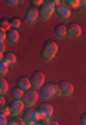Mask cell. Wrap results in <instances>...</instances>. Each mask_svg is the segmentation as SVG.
<instances>
[{"mask_svg": "<svg viewBox=\"0 0 86 125\" xmlns=\"http://www.w3.org/2000/svg\"><path fill=\"white\" fill-rule=\"evenodd\" d=\"M57 53H58V45L56 43L54 40H47L45 45H43V47H42L40 57L43 61L50 62L56 58Z\"/></svg>", "mask_w": 86, "mask_h": 125, "instance_id": "cell-1", "label": "cell"}, {"mask_svg": "<svg viewBox=\"0 0 86 125\" xmlns=\"http://www.w3.org/2000/svg\"><path fill=\"white\" fill-rule=\"evenodd\" d=\"M39 96L42 99H45V100H50L54 96H60L58 85H56V83H45L40 88V90H39Z\"/></svg>", "mask_w": 86, "mask_h": 125, "instance_id": "cell-2", "label": "cell"}, {"mask_svg": "<svg viewBox=\"0 0 86 125\" xmlns=\"http://www.w3.org/2000/svg\"><path fill=\"white\" fill-rule=\"evenodd\" d=\"M54 13H56L54 1H43V4L39 9V18L42 21H49Z\"/></svg>", "mask_w": 86, "mask_h": 125, "instance_id": "cell-3", "label": "cell"}, {"mask_svg": "<svg viewBox=\"0 0 86 125\" xmlns=\"http://www.w3.org/2000/svg\"><path fill=\"white\" fill-rule=\"evenodd\" d=\"M38 114L40 117V122L47 124L49 121H51V118L54 115V110H53V107L50 104L42 103V104H39V107H38Z\"/></svg>", "mask_w": 86, "mask_h": 125, "instance_id": "cell-4", "label": "cell"}, {"mask_svg": "<svg viewBox=\"0 0 86 125\" xmlns=\"http://www.w3.org/2000/svg\"><path fill=\"white\" fill-rule=\"evenodd\" d=\"M39 100V90H35V89H29L24 93V97H22V102L25 104V107H29L31 108L32 106H35Z\"/></svg>", "mask_w": 86, "mask_h": 125, "instance_id": "cell-5", "label": "cell"}, {"mask_svg": "<svg viewBox=\"0 0 86 125\" xmlns=\"http://www.w3.org/2000/svg\"><path fill=\"white\" fill-rule=\"evenodd\" d=\"M56 14L61 21H65L71 17V9L65 1H60V4L56 7Z\"/></svg>", "mask_w": 86, "mask_h": 125, "instance_id": "cell-6", "label": "cell"}, {"mask_svg": "<svg viewBox=\"0 0 86 125\" xmlns=\"http://www.w3.org/2000/svg\"><path fill=\"white\" fill-rule=\"evenodd\" d=\"M25 125H36L39 121H40V117L38 114V110H33V108H29L22 117Z\"/></svg>", "mask_w": 86, "mask_h": 125, "instance_id": "cell-7", "label": "cell"}, {"mask_svg": "<svg viewBox=\"0 0 86 125\" xmlns=\"http://www.w3.org/2000/svg\"><path fill=\"white\" fill-rule=\"evenodd\" d=\"M45 79H46V76H45L43 72H35V74L32 75V78L29 79V81H31L32 89L40 90V88L45 85Z\"/></svg>", "mask_w": 86, "mask_h": 125, "instance_id": "cell-8", "label": "cell"}, {"mask_svg": "<svg viewBox=\"0 0 86 125\" xmlns=\"http://www.w3.org/2000/svg\"><path fill=\"white\" fill-rule=\"evenodd\" d=\"M25 20H27L28 25H35L36 21L39 20V10L35 7V6H32L29 9L27 10V14H25Z\"/></svg>", "mask_w": 86, "mask_h": 125, "instance_id": "cell-9", "label": "cell"}, {"mask_svg": "<svg viewBox=\"0 0 86 125\" xmlns=\"http://www.w3.org/2000/svg\"><path fill=\"white\" fill-rule=\"evenodd\" d=\"M24 108H25V104L22 100H14L10 104V114L13 117H18L24 113Z\"/></svg>", "mask_w": 86, "mask_h": 125, "instance_id": "cell-10", "label": "cell"}, {"mask_svg": "<svg viewBox=\"0 0 86 125\" xmlns=\"http://www.w3.org/2000/svg\"><path fill=\"white\" fill-rule=\"evenodd\" d=\"M67 36H69L71 39H79L82 36V28L78 24H71L67 27Z\"/></svg>", "mask_w": 86, "mask_h": 125, "instance_id": "cell-11", "label": "cell"}, {"mask_svg": "<svg viewBox=\"0 0 86 125\" xmlns=\"http://www.w3.org/2000/svg\"><path fill=\"white\" fill-rule=\"evenodd\" d=\"M58 92H60V96H72L74 93V86L72 83H69L67 81H63L58 83Z\"/></svg>", "mask_w": 86, "mask_h": 125, "instance_id": "cell-12", "label": "cell"}, {"mask_svg": "<svg viewBox=\"0 0 86 125\" xmlns=\"http://www.w3.org/2000/svg\"><path fill=\"white\" fill-rule=\"evenodd\" d=\"M19 40V33L18 31L15 29H10V31L6 32V42L10 43V45H17Z\"/></svg>", "mask_w": 86, "mask_h": 125, "instance_id": "cell-13", "label": "cell"}, {"mask_svg": "<svg viewBox=\"0 0 86 125\" xmlns=\"http://www.w3.org/2000/svg\"><path fill=\"white\" fill-rule=\"evenodd\" d=\"M3 62H6L9 67H14L17 64V56L11 52H6L4 57H3Z\"/></svg>", "mask_w": 86, "mask_h": 125, "instance_id": "cell-14", "label": "cell"}, {"mask_svg": "<svg viewBox=\"0 0 86 125\" xmlns=\"http://www.w3.org/2000/svg\"><path fill=\"white\" fill-rule=\"evenodd\" d=\"M17 88H19V89H22L24 92H27V90L32 89V86H31V81L28 79V78H19L18 79V86Z\"/></svg>", "mask_w": 86, "mask_h": 125, "instance_id": "cell-15", "label": "cell"}, {"mask_svg": "<svg viewBox=\"0 0 86 125\" xmlns=\"http://www.w3.org/2000/svg\"><path fill=\"white\" fill-rule=\"evenodd\" d=\"M54 35L58 38V39H64L67 36V27L65 25H57L54 29Z\"/></svg>", "mask_w": 86, "mask_h": 125, "instance_id": "cell-16", "label": "cell"}, {"mask_svg": "<svg viewBox=\"0 0 86 125\" xmlns=\"http://www.w3.org/2000/svg\"><path fill=\"white\" fill-rule=\"evenodd\" d=\"M24 93H25V92H24L22 89H19V88H15V89L11 90V96H13L14 100H22Z\"/></svg>", "mask_w": 86, "mask_h": 125, "instance_id": "cell-17", "label": "cell"}, {"mask_svg": "<svg viewBox=\"0 0 86 125\" xmlns=\"http://www.w3.org/2000/svg\"><path fill=\"white\" fill-rule=\"evenodd\" d=\"M7 92H9V83H7V81L0 78V96H4Z\"/></svg>", "mask_w": 86, "mask_h": 125, "instance_id": "cell-18", "label": "cell"}, {"mask_svg": "<svg viewBox=\"0 0 86 125\" xmlns=\"http://www.w3.org/2000/svg\"><path fill=\"white\" fill-rule=\"evenodd\" d=\"M10 27H11V29L18 31L19 28H21V21H19L18 18H11L10 20Z\"/></svg>", "mask_w": 86, "mask_h": 125, "instance_id": "cell-19", "label": "cell"}, {"mask_svg": "<svg viewBox=\"0 0 86 125\" xmlns=\"http://www.w3.org/2000/svg\"><path fill=\"white\" fill-rule=\"evenodd\" d=\"M9 65L6 64V62H0V78H3V76H6L7 75V72H9Z\"/></svg>", "mask_w": 86, "mask_h": 125, "instance_id": "cell-20", "label": "cell"}, {"mask_svg": "<svg viewBox=\"0 0 86 125\" xmlns=\"http://www.w3.org/2000/svg\"><path fill=\"white\" fill-rule=\"evenodd\" d=\"M7 125H25V122H24V120L19 118V117H13V118L9 121Z\"/></svg>", "mask_w": 86, "mask_h": 125, "instance_id": "cell-21", "label": "cell"}, {"mask_svg": "<svg viewBox=\"0 0 86 125\" xmlns=\"http://www.w3.org/2000/svg\"><path fill=\"white\" fill-rule=\"evenodd\" d=\"M68 6H69V9H79L81 7V0H67L65 1Z\"/></svg>", "mask_w": 86, "mask_h": 125, "instance_id": "cell-22", "label": "cell"}, {"mask_svg": "<svg viewBox=\"0 0 86 125\" xmlns=\"http://www.w3.org/2000/svg\"><path fill=\"white\" fill-rule=\"evenodd\" d=\"M0 28L1 29H4L6 32L10 31L11 27H10V21H6V20H0Z\"/></svg>", "mask_w": 86, "mask_h": 125, "instance_id": "cell-23", "label": "cell"}, {"mask_svg": "<svg viewBox=\"0 0 86 125\" xmlns=\"http://www.w3.org/2000/svg\"><path fill=\"white\" fill-rule=\"evenodd\" d=\"M9 124V120H7V117L3 114V113L0 111V125H7Z\"/></svg>", "mask_w": 86, "mask_h": 125, "instance_id": "cell-24", "label": "cell"}, {"mask_svg": "<svg viewBox=\"0 0 86 125\" xmlns=\"http://www.w3.org/2000/svg\"><path fill=\"white\" fill-rule=\"evenodd\" d=\"M18 3H21L19 0H7L6 1V4L10 6V7H15V6H18Z\"/></svg>", "mask_w": 86, "mask_h": 125, "instance_id": "cell-25", "label": "cell"}, {"mask_svg": "<svg viewBox=\"0 0 86 125\" xmlns=\"http://www.w3.org/2000/svg\"><path fill=\"white\" fill-rule=\"evenodd\" d=\"M4 42H6V31L0 28V45L4 43Z\"/></svg>", "mask_w": 86, "mask_h": 125, "instance_id": "cell-26", "label": "cell"}, {"mask_svg": "<svg viewBox=\"0 0 86 125\" xmlns=\"http://www.w3.org/2000/svg\"><path fill=\"white\" fill-rule=\"evenodd\" d=\"M4 107H6V99H4V96H0V111Z\"/></svg>", "mask_w": 86, "mask_h": 125, "instance_id": "cell-27", "label": "cell"}, {"mask_svg": "<svg viewBox=\"0 0 86 125\" xmlns=\"http://www.w3.org/2000/svg\"><path fill=\"white\" fill-rule=\"evenodd\" d=\"M1 113H3V114H4L6 117L11 115V114H10V107H4V108H3V110H1Z\"/></svg>", "mask_w": 86, "mask_h": 125, "instance_id": "cell-28", "label": "cell"}, {"mask_svg": "<svg viewBox=\"0 0 86 125\" xmlns=\"http://www.w3.org/2000/svg\"><path fill=\"white\" fill-rule=\"evenodd\" d=\"M81 125H86V114L81 117Z\"/></svg>", "mask_w": 86, "mask_h": 125, "instance_id": "cell-29", "label": "cell"}, {"mask_svg": "<svg viewBox=\"0 0 86 125\" xmlns=\"http://www.w3.org/2000/svg\"><path fill=\"white\" fill-rule=\"evenodd\" d=\"M0 52H1L3 54L6 53V46H4V43H1V45H0Z\"/></svg>", "mask_w": 86, "mask_h": 125, "instance_id": "cell-30", "label": "cell"}, {"mask_svg": "<svg viewBox=\"0 0 86 125\" xmlns=\"http://www.w3.org/2000/svg\"><path fill=\"white\" fill-rule=\"evenodd\" d=\"M32 3H33V4H35V6H39V4H43V1H42V0H33V1H32Z\"/></svg>", "mask_w": 86, "mask_h": 125, "instance_id": "cell-31", "label": "cell"}, {"mask_svg": "<svg viewBox=\"0 0 86 125\" xmlns=\"http://www.w3.org/2000/svg\"><path fill=\"white\" fill-rule=\"evenodd\" d=\"M45 125H60V124L57 122V121H49V122H47V124H45Z\"/></svg>", "mask_w": 86, "mask_h": 125, "instance_id": "cell-32", "label": "cell"}, {"mask_svg": "<svg viewBox=\"0 0 86 125\" xmlns=\"http://www.w3.org/2000/svg\"><path fill=\"white\" fill-rule=\"evenodd\" d=\"M3 57H4V54L1 53V52H0V62L3 61Z\"/></svg>", "mask_w": 86, "mask_h": 125, "instance_id": "cell-33", "label": "cell"}, {"mask_svg": "<svg viewBox=\"0 0 86 125\" xmlns=\"http://www.w3.org/2000/svg\"><path fill=\"white\" fill-rule=\"evenodd\" d=\"M86 4V0H81V7L82 6H85Z\"/></svg>", "mask_w": 86, "mask_h": 125, "instance_id": "cell-34", "label": "cell"}, {"mask_svg": "<svg viewBox=\"0 0 86 125\" xmlns=\"http://www.w3.org/2000/svg\"><path fill=\"white\" fill-rule=\"evenodd\" d=\"M36 125H45V124H43V122H38Z\"/></svg>", "mask_w": 86, "mask_h": 125, "instance_id": "cell-35", "label": "cell"}]
</instances>
